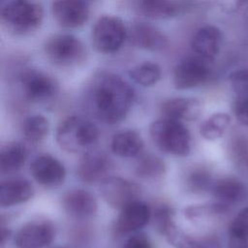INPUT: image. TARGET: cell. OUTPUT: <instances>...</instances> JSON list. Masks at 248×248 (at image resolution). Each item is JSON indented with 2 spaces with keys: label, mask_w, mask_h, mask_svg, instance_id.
<instances>
[{
  "label": "cell",
  "mask_w": 248,
  "mask_h": 248,
  "mask_svg": "<svg viewBox=\"0 0 248 248\" xmlns=\"http://www.w3.org/2000/svg\"><path fill=\"white\" fill-rule=\"evenodd\" d=\"M229 81L238 96H248V69L233 71L229 76Z\"/></svg>",
  "instance_id": "32"
},
{
  "label": "cell",
  "mask_w": 248,
  "mask_h": 248,
  "mask_svg": "<svg viewBox=\"0 0 248 248\" xmlns=\"http://www.w3.org/2000/svg\"><path fill=\"white\" fill-rule=\"evenodd\" d=\"M20 84L24 95L32 102L48 101L57 92L55 80L40 70L24 71L20 76Z\"/></svg>",
  "instance_id": "9"
},
{
  "label": "cell",
  "mask_w": 248,
  "mask_h": 248,
  "mask_svg": "<svg viewBox=\"0 0 248 248\" xmlns=\"http://www.w3.org/2000/svg\"><path fill=\"white\" fill-rule=\"evenodd\" d=\"M92 45L101 53L117 51L123 45L127 30L123 20L115 16H103L92 28Z\"/></svg>",
  "instance_id": "5"
},
{
  "label": "cell",
  "mask_w": 248,
  "mask_h": 248,
  "mask_svg": "<svg viewBox=\"0 0 248 248\" xmlns=\"http://www.w3.org/2000/svg\"><path fill=\"white\" fill-rule=\"evenodd\" d=\"M45 53L54 65L70 67L81 62L85 56L82 42L70 34H57L45 44Z\"/></svg>",
  "instance_id": "6"
},
{
  "label": "cell",
  "mask_w": 248,
  "mask_h": 248,
  "mask_svg": "<svg viewBox=\"0 0 248 248\" xmlns=\"http://www.w3.org/2000/svg\"><path fill=\"white\" fill-rule=\"evenodd\" d=\"M57 248H62V247H57Z\"/></svg>",
  "instance_id": "41"
},
{
  "label": "cell",
  "mask_w": 248,
  "mask_h": 248,
  "mask_svg": "<svg viewBox=\"0 0 248 248\" xmlns=\"http://www.w3.org/2000/svg\"><path fill=\"white\" fill-rule=\"evenodd\" d=\"M210 63L196 54L183 58L173 71L175 88L190 89L203 84L211 75Z\"/></svg>",
  "instance_id": "7"
},
{
  "label": "cell",
  "mask_w": 248,
  "mask_h": 248,
  "mask_svg": "<svg viewBox=\"0 0 248 248\" xmlns=\"http://www.w3.org/2000/svg\"><path fill=\"white\" fill-rule=\"evenodd\" d=\"M195 248H222L220 239L213 234L196 239Z\"/></svg>",
  "instance_id": "37"
},
{
  "label": "cell",
  "mask_w": 248,
  "mask_h": 248,
  "mask_svg": "<svg viewBox=\"0 0 248 248\" xmlns=\"http://www.w3.org/2000/svg\"><path fill=\"white\" fill-rule=\"evenodd\" d=\"M151 214L150 207L145 202L137 200L120 209L114 229L119 234L136 232L149 222Z\"/></svg>",
  "instance_id": "13"
},
{
  "label": "cell",
  "mask_w": 248,
  "mask_h": 248,
  "mask_svg": "<svg viewBox=\"0 0 248 248\" xmlns=\"http://www.w3.org/2000/svg\"><path fill=\"white\" fill-rule=\"evenodd\" d=\"M229 248H248V206L232 219L229 228Z\"/></svg>",
  "instance_id": "24"
},
{
  "label": "cell",
  "mask_w": 248,
  "mask_h": 248,
  "mask_svg": "<svg viewBox=\"0 0 248 248\" xmlns=\"http://www.w3.org/2000/svg\"><path fill=\"white\" fill-rule=\"evenodd\" d=\"M51 13L60 26L78 28L87 21L89 10L84 0H54Z\"/></svg>",
  "instance_id": "11"
},
{
  "label": "cell",
  "mask_w": 248,
  "mask_h": 248,
  "mask_svg": "<svg viewBox=\"0 0 248 248\" xmlns=\"http://www.w3.org/2000/svg\"><path fill=\"white\" fill-rule=\"evenodd\" d=\"M111 166V161L104 152L89 151L80 159L77 171L82 181L92 184L108 177Z\"/></svg>",
  "instance_id": "14"
},
{
  "label": "cell",
  "mask_w": 248,
  "mask_h": 248,
  "mask_svg": "<svg viewBox=\"0 0 248 248\" xmlns=\"http://www.w3.org/2000/svg\"><path fill=\"white\" fill-rule=\"evenodd\" d=\"M218 8L225 14H233L244 6L248 5V0H215Z\"/></svg>",
  "instance_id": "35"
},
{
  "label": "cell",
  "mask_w": 248,
  "mask_h": 248,
  "mask_svg": "<svg viewBox=\"0 0 248 248\" xmlns=\"http://www.w3.org/2000/svg\"><path fill=\"white\" fill-rule=\"evenodd\" d=\"M99 137L96 125L78 115L64 118L57 126L55 139L58 145L72 153L84 151L93 145Z\"/></svg>",
  "instance_id": "2"
},
{
  "label": "cell",
  "mask_w": 248,
  "mask_h": 248,
  "mask_svg": "<svg viewBox=\"0 0 248 248\" xmlns=\"http://www.w3.org/2000/svg\"><path fill=\"white\" fill-rule=\"evenodd\" d=\"M159 232L166 236L169 243L174 248H195L196 238L191 237L180 230L174 223L173 217L169 219L159 229Z\"/></svg>",
  "instance_id": "27"
},
{
  "label": "cell",
  "mask_w": 248,
  "mask_h": 248,
  "mask_svg": "<svg viewBox=\"0 0 248 248\" xmlns=\"http://www.w3.org/2000/svg\"><path fill=\"white\" fill-rule=\"evenodd\" d=\"M214 179L211 172L205 168H196L192 170L186 178L187 188L193 193H203L210 191Z\"/></svg>",
  "instance_id": "31"
},
{
  "label": "cell",
  "mask_w": 248,
  "mask_h": 248,
  "mask_svg": "<svg viewBox=\"0 0 248 248\" xmlns=\"http://www.w3.org/2000/svg\"><path fill=\"white\" fill-rule=\"evenodd\" d=\"M30 172L38 183L47 187L62 184L66 176L63 164L50 155L36 157L30 165Z\"/></svg>",
  "instance_id": "12"
},
{
  "label": "cell",
  "mask_w": 248,
  "mask_h": 248,
  "mask_svg": "<svg viewBox=\"0 0 248 248\" xmlns=\"http://www.w3.org/2000/svg\"><path fill=\"white\" fill-rule=\"evenodd\" d=\"M48 129V120L40 114L27 117L23 123L24 137L31 142L41 141L47 135Z\"/></svg>",
  "instance_id": "29"
},
{
  "label": "cell",
  "mask_w": 248,
  "mask_h": 248,
  "mask_svg": "<svg viewBox=\"0 0 248 248\" xmlns=\"http://www.w3.org/2000/svg\"><path fill=\"white\" fill-rule=\"evenodd\" d=\"M129 76L136 83L141 86H152L161 78V69L158 64L145 61L131 69Z\"/></svg>",
  "instance_id": "26"
},
{
  "label": "cell",
  "mask_w": 248,
  "mask_h": 248,
  "mask_svg": "<svg viewBox=\"0 0 248 248\" xmlns=\"http://www.w3.org/2000/svg\"><path fill=\"white\" fill-rule=\"evenodd\" d=\"M161 111L167 118L194 121L202 113V104L195 98H171L162 104Z\"/></svg>",
  "instance_id": "17"
},
{
  "label": "cell",
  "mask_w": 248,
  "mask_h": 248,
  "mask_svg": "<svg viewBox=\"0 0 248 248\" xmlns=\"http://www.w3.org/2000/svg\"><path fill=\"white\" fill-rule=\"evenodd\" d=\"M131 40L135 46L148 50H159L167 46V37L158 28L139 22L131 28Z\"/></svg>",
  "instance_id": "19"
},
{
  "label": "cell",
  "mask_w": 248,
  "mask_h": 248,
  "mask_svg": "<svg viewBox=\"0 0 248 248\" xmlns=\"http://www.w3.org/2000/svg\"><path fill=\"white\" fill-rule=\"evenodd\" d=\"M233 112L240 124L248 126V96H238L233 103Z\"/></svg>",
  "instance_id": "34"
},
{
  "label": "cell",
  "mask_w": 248,
  "mask_h": 248,
  "mask_svg": "<svg viewBox=\"0 0 248 248\" xmlns=\"http://www.w3.org/2000/svg\"><path fill=\"white\" fill-rule=\"evenodd\" d=\"M235 165L237 167V169L248 177V155L241 158L240 160H238L237 162H235Z\"/></svg>",
  "instance_id": "38"
},
{
  "label": "cell",
  "mask_w": 248,
  "mask_h": 248,
  "mask_svg": "<svg viewBox=\"0 0 248 248\" xmlns=\"http://www.w3.org/2000/svg\"><path fill=\"white\" fill-rule=\"evenodd\" d=\"M10 234H11V231L2 225L1 226V245H2V247L5 245L6 240L9 239Z\"/></svg>",
  "instance_id": "39"
},
{
  "label": "cell",
  "mask_w": 248,
  "mask_h": 248,
  "mask_svg": "<svg viewBox=\"0 0 248 248\" xmlns=\"http://www.w3.org/2000/svg\"><path fill=\"white\" fill-rule=\"evenodd\" d=\"M112 152L119 157H135L143 147L140 135L134 130H125L115 134L111 140Z\"/></svg>",
  "instance_id": "21"
},
{
  "label": "cell",
  "mask_w": 248,
  "mask_h": 248,
  "mask_svg": "<svg viewBox=\"0 0 248 248\" xmlns=\"http://www.w3.org/2000/svg\"><path fill=\"white\" fill-rule=\"evenodd\" d=\"M43 17L41 5L30 0H11L1 11L4 25L16 34L35 31L41 25Z\"/></svg>",
  "instance_id": "4"
},
{
  "label": "cell",
  "mask_w": 248,
  "mask_h": 248,
  "mask_svg": "<svg viewBox=\"0 0 248 248\" xmlns=\"http://www.w3.org/2000/svg\"><path fill=\"white\" fill-rule=\"evenodd\" d=\"M210 192L217 202L230 205L242 200L245 194V186L234 177H223L214 180Z\"/></svg>",
  "instance_id": "20"
},
{
  "label": "cell",
  "mask_w": 248,
  "mask_h": 248,
  "mask_svg": "<svg viewBox=\"0 0 248 248\" xmlns=\"http://www.w3.org/2000/svg\"><path fill=\"white\" fill-rule=\"evenodd\" d=\"M100 193L110 207L120 210L130 202L139 200L140 187L122 177L108 176L100 182Z\"/></svg>",
  "instance_id": "8"
},
{
  "label": "cell",
  "mask_w": 248,
  "mask_h": 248,
  "mask_svg": "<svg viewBox=\"0 0 248 248\" xmlns=\"http://www.w3.org/2000/svg\"><path fill=\"white\" fill-rule=\"evenodd\" d=\"M64 210L75 218H88L93 216L98 209L96 198L83 189H75L68 192L62 199Z\"/></svg>",
  "instance_id": "16"
},
{
  "label": "cell",
  "mask_w": 248,
  "mask_h": 248,
  "mask_svg": "<svg viewBox=\"0 0 248 248\" xmlns=\"http://www.w3.org/2000/svg\"><path fill=\"white\" fill-rule=\"evenodd\" d=\"M229 151L233 162L248 155V140L243 136H235L229 143Z\"/></svg>",
  "instance_id": "33"
},
{
  "label": "cell",
  "mask_w": 248,
  "mask_h": 248,
  "mask_svg": "<svg viewBox=\"0 0 248 248\" xmlns=\"http://www.w3.org/2000/svg\"><path fill=\"white\" fill-rule=\"evenodd\" d=\"M153 142L165 153L186 156L191 151V136L181 121L164 117L153 121L149 127Z\"/></svg>",
  "instance_id": "3"
},
{
  "label": "cell",
  "mask_w": 248,
  "mask_h": 248,
  "mask_svg": "<svg viewBox=\"0 0 248 248\" xmlns=\"http://www.w3.org/2000/svg\"><path fill=\"white\" fill-rule=\"evenodd\" d=\"M33 195V185L24 178L8 179L0 185V204L2 207L24 202L30 200Z\"/></svg>",
  "instance_id": "18"
},
{
  "label": "cell",
  "mask_w": 248,
  "mask_h": 248,
  "mask_svg": "<svg viewBox=\"0 0 248 248\" xmlns=\"http://www.w3.org/2000/svg\"><path fill=\"white\" fill-rule=\"evenodd\" d=\"M123 248H153V246L145 234L137 233L127 239Z\"/></svg>",
  "instance_id": "36"
},
{
  "label": "cell",
  "mask_w": 248,
  "mask_h": 248,
  "mask_svg": "<svg viewBox=\"0 0 248 248\" xmlns=\"http://www.w3.org/2000/svg\"><path fill=\"white\" fill-rule=\"evenodd\" d=\"M230 124L231 116L228 113L216 112L202 123L200 133L207 140H216L225 134Z\"/></svg>",
  "instance_id": "25"
},
{
  "label": "cell",
  "mask_w": 248,
  "mask_h": 248,
  "mask_svg": "<svg viewBox=\"0 0 248 248\" xmlns=\"http://www.w3.org/2000/svg\"><path fill=\"white\" fill-rule=\"evenodd\" d=\"M229 206L230 205H227L220 202H216L214 203H208V204L189 206L185 209V216L190 220L199 221V220L226 214V212L229 210Z\"/></svg>",
  "instance_id": "30"
},
{
  "label": "cell",
  "mask_w": 248,
  "mask_h": 248,
  "mask_svg": "<svg viewBox=\"0 0 248 248\" xmlns=\"http://www.w3.org/2000/svg\"><path fill=\"white\" fill-rule=\"evenodd\" d=\"M134 91L121 77L106 73L100 75L90 88L88 103L92 113L101 121L114 124L129 112Z\"/></svg>",
  "instance_id": "1"
},
{
  "label": "cell",
  "mask_w": 248,
  "mask_h": 248,
  "mask_svg": "<svg viewBox=\"0 0 248 248\" xmlns=\"http://www.w3.org/2000/svg\"><path fill=\"white\" fill-rule=\"evenodd\" d=\"M54 227L46 220H36L25 223L15 236L16 248H44L54 238Z\"/></svg>",
  "instance_id": "10"
},
{
  "label": "cell",
  "mask_w": 248,
  "mask_h": 248,
  "mask_svg": "<svg viewBox=\"0 0 248 248\" xmlns=\"http://www.w3.org/2000/svg\"><path fill=\"white\" fill-rule=\"evenodd\" d=\"M223 42L222 31L214 25L200 27L191 39V48L196 55L213 61L218 55Z\"/></svg>",
  "instance_id": "15"
},
{
  "label": "cell",
  "mask_w": 248,
  "mask_h": 248,
  "mask_svg": "<svg viewBox=\"0 0 248 248\" xmlns=\"http://www.w3.org/2000/svg\"><path fill=\"white\" fill-rule=\"evenodd\" d=\"M140 8L142 14L155 19L172 17L181 9L180 5L174 0H140Z\"/></svg>",
  "instance_id": "23"
},
{
  "label": "cell",
  "mask_w": 248,
  "mask_h": 248,
  "mask_svg": "<svg viewBox=\"0 0 248 248\" xmlns=\"http://www.w3.org/2000/svg\"><path fill=\"white\" fill-rule=\"evenodd\" d=\"M165 170L164 162L152 154L142 156L136 166L137 175L144 179L159 178L165 173Z\"/></svg>",
  "instance_id": "28"
},
{
  "label": "cell",
  "mask_w": 248,
  "mask_h": 248,
  "mask_svg": "<svg viewBox=\"0 0 248 248\" xmlns=\"http://www.w3.org/2000/svg\"><path fill=\"white\" fill-rule=\"evenodd\" d=\"M244 22H245L246 29L248 31V8L245 10V13H244Z\"/></svg>",
  "instance_id": "40"
},
{
  "label": "cell",
  "mask_w": 248,
  "mask_h": 248,
  "mask_svg": "<svg viewBox=\"0 0 248 248\" xmlns=\"http://www.w3.org/2000/svg\"><path fill=\"white\" fill-rule=\"evenodd\" d=\"M27 157L25 146L17 141L5 144L0 153V169L3 173H12L19 170Z\"/></svg>",
  "instance_id": "22"
}]
</instances>
